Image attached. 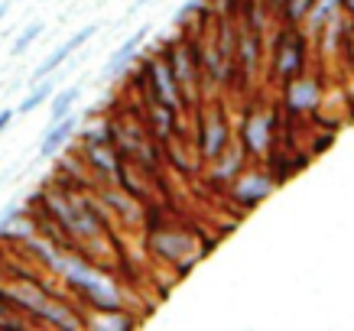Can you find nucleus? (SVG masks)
I'll return each mask as SVG.
<instances>
[{
  "mask_svg": "<svg viewBox=\"0 0 354 331\" xmlns=\"http://www.w3.org/2000/svg\"><path fill=\"white\" fill-rule=\"evenodd\" d=\"M302 68H306V39H302V32L290 26L273 43V78L286 85L290 78L302 75Z\"/></svg>",
  "mask_w": 354,
  "mask_h": 331,
  "instance_id": "f257e3e1",
  "label": "nucleus"
},
{
  "mask_svg": "<svg viewBox=\"0 0 354 331\" xmlns=\"http://www.w3.org/2000/svg\"><path fill=\"white\" fill-rule=\"evenodd\" d=\"M273 140V114L270 111H247L244 124H241V150L244 156L263 160Z\"/></svg>",
  "mask_w": 354,
  "mask_h": 331,
  "instance_id": "f03ea898",
  "label": "nucleus"
},
{
  "mask_svg": "<svg viewBox=\"0 0 354 331\" xmlns=\"http://www.w3.org/2000/svg\"><path fill=\"white\" fill-rule=\"evenodd\" d=\"M143 75H147V82H150V97L156 101V104L179 107L183 88H179V82H176V75H172L169 62H166L162 55L147 59V65H143Z\"/></svg>",
  "mask_w": 354,
  "mask_h": 331,
  "instance_id": "7ed1b4c3",
  "label": "nucleus"
},
{
  "mask_svg": "<svg viewBox=\"0 0 354 331\" xmlns=\"http://www.w3.org/2000/svg\"><path fill=\"white\" fill-rule=\"evenodd\" d=\"M162 59L169 62V68H172V75H176V82H179V88L192 95L195 85H198V62H195L192 39H179V43H172L169 49L162 53Z\"/></svg>",
  "mask_w": 354,
  "mask_h": 331,
  "instance_id": "20e7f679",
  "label": "nucleus"
},
{
  "mask_svg": "<svg viewBox=\"0 0 354 331\" xmlns=\"http://www.w3.org/2000/svg\"><path fill=\"white\" fill-rule=\"evenodd\" d=\"M95 32H97L95 23H91V26H82L78 32H72V36H68V39H65V43L59 46V49H53V53L46 55L43 62L32 68L30 85H32V82H39V78H46V75H53V72H59V68H62V65L68 62V59H72V55H75L78 49H82V43H88V39H91Z\"/></svg>",
  "mask_w": 354,
  "mask_h": 331,
  "instance_id": "39448f33",
  "label": "nucleus"
},
{
  "mask_svg": "<svg viewBox=\"0 0 354 331\" xmlns=\"http://www.w3.org/2000/svg\"><path fill=\"white\" fill-rule=\"evenodd\" d=\"M227 140H231V127H227L225 114L218 107L208 117H198V150H202L205 160H218L221 150L227 146Z\"/></svg>",
  "mask_w": 354,
  "mask_h": 331,
  "instance_id": "423d86ee",
  "label": "nucleus"
},
{
  "mask_svg": "<svg viewBox=\"0 0 354 331\" xmlns=\"http://www.w3.org/2000/svg\"><path fill=\"white\" fill-rule=\"evenodd\" d=\"M322 101V82L309 75H296L286 82V111L290 114H306Z\"/></svg>",
  "mask_w": 354,
  "mask_h": 331,
  "instance_id": "0eeeda50",
  "label": "nucleus"
},
{
  "mask_svg": "<svg viewBox=\"0 0 354 331\" xmlns=\"http://www.w3.org/2000/svg\"><path fill=\"white\" fill-rule=\"evenodd\" d=\"M273 192V182L263 172H237L234 176V202L244 208H257L267 195Z\"/></svg>",
  "mask_w": 354,
  "mask_h": 331,
  "instance_id": "6e6552de",
  "label": "nucleus"
},
{
  "mask_svg": "<svg viewBox=\"0 0 354 331\" xmlns=\"http://www.w3.org/2000/svg\"><path fill=\"white\" fill-rule=\"evenodd\" d=\"M75 130H78V117H72V114H65V117L53 120V124H49V130L43 133V140H39V156H46V160L59 156L65 143L75 137Z\"/></svg>",
  "mask_w": 354,
  "mask_h": 331,
  "instance_id": "1a4fd4ad",
  "label": "nucleus"
},
{
  "mask_svg": "<svg viewBox=\"0 0 354 331\" xmlns=\"http://www.w3.org/2000/svg\"><path fill=\"white\" fill-rule=\"evenodd\" d=\"M143 43H147V30H137L130 39H124V43L114 49V55L104 62V78L124 75V68H127V65H133V59H137L140 49H143Z\"/></svg>",
  "mask_w": 354,
  "mask_h": 331,
  "instance_id": "9d476101",
  "label": "nucleus"
},
{
  "mask_svg": "<svg viewBox=\"0 0 354 331\" xmlns=\"http://www.w3.org/2000/svg\"><path fill=\"white\" fill-rule=\"evenodd\" d=\"M55 78L53 75H46V78H39V82H32L30 85V95L23 97L20 101V107H17V114H32V111H36V107H43L46 101H49V97L55 95Z\"/></svg>",
  "mask_w": 354,
  "mask_h": 331,
  "instance_id": "9b49d317",
  "label": "nucleus"
},
{
  "mask_svg": "<svg viewBox=\"0 0 354 331\" xmlns=\"http://www.w3.org/2000/svg\"><path fill=\"white\" fill-rule=\"evenodd\" d=\"M156 247L162 250L166 260H179V256H185V254H195L192 240L185 234H176V231H162V234L156 237Z\"/></svg>",
  "mask_w": 354,
  "mask_h": 331,
  "instance_id": "f8f14e48",
  "label": "nucleus"
},
{
  "mask_svg": "<svg viewBox=\"0 0 354 331\" xmlns=\"http://www.w3.org/2000/svg\"><path fill=\"white\" fill-rule=\"evenodd\" d=\"M78 95H82V88H78V85L65 88V91H59V88H55V95L49 97V114H53V120L65 117V114H72V107H75Z\"/></svg>",
  "mask_w": 354,
  "mask_h": 331,
  "instance_id": "ddd939ff",
  "label": "nucleus"
},
{
  "mask_svg": "<svg viewBox=\"0 0 354 331\" xmlns=\"http://www.w3.org/2000/svg\"><path fill=\"white\" fill-rule=\"evenodd\" d=\"M43 30H46V26H43V23H39V20H36V23H30V26H26V30H23L20 36L13 39V49H10V53H13V55H23V53H26V49H30L32 43H36V39H39V36H43Z\"/></svg>",
  "mask_w": 354,
  "mask_h": 331,
  "instance_id": "4468645a",
  "label": "nucleus"
},
{
  "mask_svg": "<svg viewBox=\"0 0 354 331\" xmlns=\"http://www.w3.org/2000/svg\"><path fill=\"white\" fill-rule=\"evenodd\" d=\"M312 3H315V0H283V10H286V23H290V26H299V23L306 20V17H309Z\"/></svg>",
  "mask_w": 354,
  "mask_h": 331,
  "instance_id": "2eb2a0df",
  "label": "nucleus"
},
{
  "mask_svg": "<svg viewBox=\"0 0 354 331\" xmlns=\"http://www.w3.org/2000/svg\"><path fill=\"white\" fill-rule=\"evenodd\" d=\"M26 325H30V321L23 319L20 312H17L10 302L0 296V328H26Z\"/></svg>",
  "mask_w": 354,
  "mask_h": 331,
  "instance_id": "dca6fc26",
  "label": "nucleus"
},
{
  "mask_svg": "<svg viewBox=\"0 0 354 331\" xmlns=\"http://www.w3.org/2000/svg\"><path fill=\"white\" fill-rule=\"evenodd\" d=\"M202 10V0H185L183 7H179V13H176V23H179V26H185V23H189V17H192V13H198Z\"/></svg>",
  "mask_w": 354,
  "mask_h": 331,
  "instance_id": "f3484780",
  "label": "nucleus"
},
{
  "mask_svg": "<svg viewBox=\"0 0 354 331\" xmlns=\"http://www.w3.org/2000/svg\"><path fill=\"white\" fill-rule=\"evenodd\" d=\"M13 120H17V111H13V107H7V111H0V133H3L7 127H10Z\"/></svg>",
  "mask_w": 354,
  "mask_h": 331,
  "instance_id": "a211bd4d",
  "label": "nucleus"
},
{
  "mask_svg": "<svg viewBox=\"0 0 354 331\" xmlns=\"http://www.w3.org/2000/svg\"><path fill=\"white\" fill-rule=\"evenodd\" d=\"M342 7H344L348 13H351V20H354V0H342Z\"/></svg>",
  "mask_w": 354,
  "mask_h": 331,
  "instance_id": "6ab92c4d",
  "label": "nucleus"
},
{
  "mask_svg": "<svg viewBox=\"0 0 354 331\" xmlns=\"http://www.w3.org/2000/svg\"><path fill=\"white\" fill-rule=\"evenodd\" d=\"M7 10H10V0H3V3H0V20L7 17Z\"/></svg>",
  "mask_w": 354,
  "mask_h": 331,
  "instance_id": "aec40b11",
  "label": "nucleus"
},
{
  "mask_svg": "<svg viewBox=\"0 0 354 331\" xmlns=\"http://www.w3.org/2000/svg\"><path fill=\"white\" fill-rule=\"evenodd\" d=\"M143 3H153V0H133V7H143Z\"/></svg>",
  "mask_w": 354,
  "mask_h": 331,
  "instance_id": "412c9836",
  "label": "nucleus"
},
{
  "mask_svg": "<svg viewBox=\"0 0 354 331\" xmlns=\"http://www.w3.org/2000/svg\"><path fill=\"white\" fill-rule=\"evenodd\" d=\"M270 3H273V7H283V0H270Z\"/></svg>",
  "mask_w": 354,
  "mask_h": 331,
  "instance_id": "4be33fe9",
  "label": "nucleus"
}]
</instances>
